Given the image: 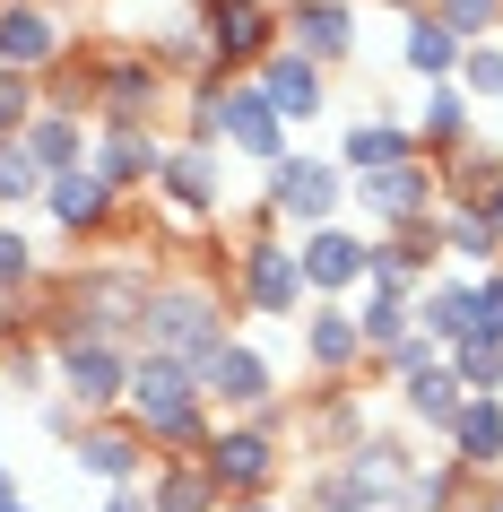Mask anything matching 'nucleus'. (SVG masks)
<instances>
[{"label": "nucleus", "instance_id": "f257e3e1", "mask_svg": "<svg viewBox=\"0 0 503 512\" xmlns=\"http://www.w3.org/2000/svg\"><path fill=\"white\" fill-rule=\"evenodd\" d=\"M122 417L157 443V460H200V443L217 434V408L200 391V374L174 365V356H148V348L131 356V400H122Z\"/></svg>", "mask_w": 503, "mask_h": 512}, {"label": "nucleus", "instance_id": "f03ea898", "mask_svg": "<svg viewBox=\"0 0 503 512\" xmlns=\"http://www.w3.org/2000/svg\"><path fill=\"white\" fill-rule=\"evenodd\" d=\"M226 339H235V296H226L209 270H200V278H165V270H157V296H148L139 348H148V356H174V365L200 374Z\"/></svg>", "mask_w": 503, "mask_h": 512}, {"label": "nucleus", "instance_id": "7ed1b4c3", "mask_svg": "<svg viewBox=\"0 0 503 512\" xmlns=\"http://www.w3.org/2000/svg\"><path fill=\"white\" fill-rule=\"evenodd\" d=\"M226 296L252 313V322H304L313 313V287H304V261H295V235H278L252 200V235L226 252Z\"/></svg>", "mask_w": 503, "mask_h": 512}, {"label": "nucleus", "instance_id": "20e7f679", "mask_svg": "<svg viewBox=\"0 0 503 512\" xmlns=\"http://www.w3.org/2000/svg\"><path fill=\"white\" fill-rule=\"evenodd\" d=\"M287 426L295 408H261V417H217V434L200 443V469L217 478V495L235 504V495H278L287 486Z\"/></svg>", "mask_w": 503, "mask_h": 512}, {"label": "nucleus", "instance_id": "39448f33", "mask_svg": "<svg viewBox=\"0 0 503 512\" xmlns=\"http://www.w3.org/2000/svg\"><path fill=\"white\" fill-rule=\"evenodd\" d=\"M165 70L148 61V44H105V53H87V113H96V131H157L165 113Z\"/></svg>", "mask_w": 503, "mask_h": 512}, {"label": "nucleus", "instance_id": "423d86ee", "mask_svg": "<svg viewBox=\"0 0 503 512\" xmlns=\"http://www.w3.org/2000/svg\"><path fill=\"white\" fill-rule=\"evenodd\" d=\"M261 217L269 226H295V235H313V226H339L347 217V174L339 157H278L261 174Z\"/></svg>", "mask_w": 503, "mask_h": 512}, {"label": "nucleus", "instance_id": "0eeeda50", "mask_svg": "<svg viewBox=\"0 0 503 512\" xmlns=\"http://www.w3.org/2000/svg\"><path fill=\"white\" fill-rule=\"evenodd\" d=\"M131 356L139 348H113V339H53V391L70 408H87V417H122V400H131Z\"/></svg>", "mask_w": 503, "mask_h": 512}, {"label": "nucleus", "instance_id": "6e6552de", "mask_svg": "<svg viewBox=\"0 0 503 512\" xmlns=\"http://www.w3.org/2000/svg\"><path fill=\"white\" fill-rule=\"evenodd\" d=\"M347 209H365L373 235H408V226H425V217L443 209V174H434V157H408V165H382V174H356V183H347Z\"/></svg>", "mask_w": 503, "mask_h": 512}, {"label": "nucleus", "instance_id": "1a4fd4ad", "mask_svg": "<svg viewBox=\"0 0 503 512\" xmlns=\"http://www.w3.org/2000/svg\"><path fill=\"white\" fill-rule=\"evenodd\" d=\"M191 18H200V35H209V53H217L226 79H252V70L287 44L278 0H191Z\"/></svg>", "mask_w": 503, "mask_h": 512}, {"label": "nucleus", "instance_id": "9d476101", "mask_svg": "<svg viewBox=\"0 0 503 512\" xmlns=\"http://www.w3.org/2000/svg\"><path fill=\"white\" fill-rule=\"evenodd\" d=\"M157 209L191 217V226H209V217H226V148H191V139H165L157 157Z\"/></svg>", "mask_w": 503, "mask_h": 512}, {"label": "nucleus", "instance_id": "9b49d317", "mask_svg": "<svg viewBox=\"0 0 503 512\" xmlns=\"http://www.w3.org/2000/svg\"><path fill=\"white\" fill-rule=\"evenodd\" d=\"M200 391H209L217 417H261V408H278V365H269L261 339H226V348L200 365Z\"/></svg>", "mask_w": 503, "mask_h": 512}, {"label": "nucleus", "instance_id": "f8f14e48", "mask_svg": "<svg viewBox=\"0 0 503 512\" xmlns=\"http://www.w3.org/2000/svg\"><path fill=\"white\" fill-rule=\"evenodd\" d=\"M287 27V53H304L313 70H347L365 53V27H356V0H287L278 9Z\"/></svg>", "mask_w": 503, "mask_h": 512}, {"label": "nucleus", "instance_id": "ddd939ff", "mask_svg": "<svg viewBox=\"0 0 503 512\" xmlns=\"http://www.w3.org/2000/svg\"><path fill=\"white\" fill-rule=\"evenodd\" d=\"M61 61H70V27H61L53 0H0V70L53 79Z\"/></svg>", "mask_w": 503, "mask_h": 512}, {"label": "nucleus", "instance_id": "4468645a", "mask_svg": "<svg viewBox=\"0 0 503 512\" xmlns=\"http://www.w3.org/2000/svg\"><path fill=\"white\" fill-rule=\"evenodd\" d=\"M70 460H79V478H96V486L113 495V486H148L157 443H148L131 417H87V434L70 443Z\"/></svg>", "mask_w": 503, "mask_h": 512}, {"label": "nucleus", "instance_id": "2eb2a0df", "mask_svg": "<svg viewBox=\"0 0 503 512\" xmlns=\"http://www.w3.org/2000/svg\"><path fill=\"white\" fill-rule=\"evenodd\" d=\"M44 217H53L61 243H105L122 226V191L96 183V165H79V174H53L44 183Z\"/></svg>", "mask_w": 503, "mask_h": 512}, {"label": "nucleus", "instance_id": "dca6fc26", "mask_svg": "<svg viewBox=\"0 0 503 512\" xmlns=\"http://www.w3.org/2000/svg\"><path fill=\"white\" fill-rule=\"evenodd\" d=\"M434 261H443L434 217H425V226H408V235H365V287H382V296H408V304H417L425 287L443 278Z\"/></svg>", "mask_w": 503, "mask_h": 512}, {"label": "nucleus", "instance_id": "f3484780", "mask_svg": "<svg viewBox=\"0 0 503 512\" xmlns=\"http://www.w3.org/2000/svg\"><path fill=\"white\" fill-rule=\"evenodd\" d=\"M295 261H304V287H313V304H347L356 287H365V235L356 226H313V235H295Z\"/></svg>", "mask_w": 503, "mask_h": 512}, {"label": "nucleus", "instance_id": "a211bd4d", "mask_svg": "<svg viewBox=\"0 0 503 512\" xmlns=\"http://www.w3.org/2000/svg\"><path fill=\"white\" fill-rule=\"evenodd\" d=\"M252 79H261V96L278 105V122H287V131H304V122H321V113H330V70H313V61L287 53V44H278Z\"/></svg>", "mask_w": 503, "mask_h": 512}, {"label": "nucleus", "instance_id": "6ab92c4d", "mask_svg": "<svg viewBox=\"0 0 503 512\" xmlns=\"http://www.w3.org/2000/svg\"><path fill=\"white\" fill-rule=\"evenodd\" d=\"M226 148H235L243 165H261V174L287 157V122H278V105L261 96V79H235V87H226Z\"/></svg>", "mask_w": 503, "mask_h": 512}, {"label": "nucleus", "instance_id": "aec40b11", "mask_svg": "<svg viewBox=\"0 0 503 512\" xmlns=\"http://www.w3.org/2000/svg\"><path fill=\"white\" fill-rule=\"evenodd\" d=\"M295 339H304L313 382H347L356 365H365V330H356V313H347V304H313V313L295 322Z\"/></svg>", "mask_w": 503, "mask_h": 512}, {"label": "nucleus", "instance_id": "412c9836", "mask_svg": "<svg viewBox=\"0 0 503 512\" xmlns=\"http://www.w3.org/2000/svg\"><path fill=\"white\" fill-rule=\"evenodd\" d=\"M408 157H417V139H408V122L382 113V105H365L339 131V174L347 183H356V174H382V165H408Z\"/></svg>", "mask_w": 503, "mask_h": 512}, {"label": "nucleus", "instance_id": "4be33fe9", "mask_svg": "<svg viewBox=\"0 0 503 512\" xmlns=\"http://www.w3.org/2000/svg\"><path fill=\"white\" fill-rule=\"evenodd\" d=\"M460 408H469V382L451 374V356H443V365H425V374H408V382H399V417H408V426H425L434 443H451V426H460Z\"/></svg>", "mask_w": 503, "mask_h": 512}, {"label": "nucleus", "instance_id": "5701e85b", "mask_svg": "<svg viewBox=\"0 0 503 512\" xmlns=\"http://www.w3.org/2000/svg\"><path fill=\"white\" fill-rule=\"evenodd\" d=\"M408 139H417V157H451V148H469V139H477L469 87H460V79L425 87V105H417V122H408Z\"/></svg>", "mask_w": 503, "mask_h": 512}, {"label": "nucleus", "instance_id": "b1692460", "mask_svg": "<svg viewBox=\"0 0 503 512\" xmlns=\"http://www.w3.org/2000/svg\"><path fill=\"white\" fill-rule=\"evenodd\" d=\"M157 157H165V131H96V148H87L96 183H113L122 200L157 183Z\"/></svg>", "mask_w": 503, "mask_h": 512}, {"label": "nucleus", "instance_id": "393cba45", "mask_svg": "<svg viewBox=\"0 0 503 512\" xmlns=\"http://www.w3.org/2000/svg\"><path fill=\"white\" fill-rule=\"evenodd\" d=\"M469 478H486L495 486L503 478V400H486V391H469V408H460V426H451V443H443Z\"/></svg>", "mask_w": 503, "mask_h": 512}, {"label": "nucleus", "instance_id": "a878e982", "mask_svg": "<svg viewBox=\"0 0 503 512\" xmlns=\"http://www.w3.org/2000/svg\"><path fill=\"white\" fill-rule=\"evenodd\" d=\"M87 148H96V122H87V113H70V105H44V113L27 122V157L44 165V174H79Z\"/></svg>", "mask_w": 503, "mask_h": 512}, {"label": "nucleus", "instance_id": "bb28decb", "mask_svg": "<svg viewBox=\"0 0 503 512\" xmlns=\"http://www.w3.org/2000/svg\"><path fill=\"white\" fill-rule=\"evenodd\" d=\"M460 61H469V44H460L434 9H417V18H408V35H399V70H408V79H425V87H443V79H460Z\"/></svg>", "mask_w": 503, "mask_h": 512}, {"label": "nucleus", "instance_id": "cd10ccee", "mask_svg": "<svg viewBox=\"0 0 503 512\" xmlns=\"http://www.w3.org/2000/svg\"><path fill=\"white\" fill-rule=\"evenodd\" d=\"M434 174H443V209H477L486 191H503V148L495 139H469V148L434 157Z\"/></svg>", "mask_w": 503, "mask_h": 512}, {"label": "nucleus", "instance_id": "c85d7f7f", "mask_svg": "<svg viewBox=\"0 0 503 512\" xmlns=\"http://www.w3.org/2000/svg\"><path fill=\"white\" fill-rule=\"evenodd\" d=\"M148 61L165 70V87H174V79L200 87V79L217 70V53H209V35H200V18H191V9H183V18H165V27L148 35Z\"/></svg>", "mask_w": 503, "mask_h": 512}, {"label": "nucleus", "instance_id": "c756f323", "mask_svg": "<svg viewBox=\"0 0 503 512\" xmlns=\"http://www.w3.org/2000/svg\"><path fill=\"white\" fill-rule=\"evenodd\" d=\"M434 243H443V261H460L469 278L503 270V243H495V226L477 209H434Z\"/></svg>", "mask_w": 503, "mask_h": 512}, {"label": "nucleus", "instance_id": "7c9ffc66", "mask_svg": "<svg viewBox=\"0 0 503 512\" xmlns=\"http://www.w3.org/2000/svg\"><path fill=\"white\" fill-rule=\"evenodd\" d=\"M148 512H226V495L200 460H157L148 469Z\"/></svg>", "mask_w": 503, "mask_h": 512}, {"label": "nucleus", "instance_id": "2f4dec72", "mask_svg": "<svg viewBox=\"0 0 503 512\" xmlns=\"http://www.w3.org/2000/svg\"><path fill=\"white\" fill-rule=\"evenodd\" d=\"M365 434H373V417L347 400V382H321V391H313V443H321L330 460H347Z\"/></svg>", "mask_w": 503, "mask_h": 512}, {"label": "nucleus", "instance_id": "473e14b6", "mask_svg": "<svg viewBox=\"0 0 503 512\" xmlns=\"http://www.w3.org/2000/svg\"><path fill=\"white\" fill-rule=\"evenodd\" d=\"M347 313H356V330H365V365H373V356H391L399 339L417 330L408 296H382V287H356V296H347Z\"/></svg>", "mask_w": 503, "mask_h": 512}, {"label": "nucleus", "instance_id": "72a5a7b5", "mask_svg": "<svg viewBox=\"0 0 503 512\" xmlns=\"http://www.w3.org/2000/svg\"><path fill=\"white\" fill-rule=\"evenodd\" d=\"M408 313H417V330L451 356L460 339H469V278H434V287H425V296L408 304Z\"/></svg>", "mask_w": 503, "mask_h": 512}, {"label": "nucleus", "instance_id": "f704fd0d", "mask_svg": "<svg viewBox=\"0 0 503 512\" xmlns=\"http://www.w3.org/2000/svg\"><path fill=\"white\" fill-rule=\"evenodd\" d=\"M44 165L27 157V139H0V217H18V209H44Z\"/></svg>", "mask_w": 503, "mask_h": 512}, {"label": "nucleus", "instance_id": "c9c22d12", "mask_svg": "<svg viewBox=\"0 0 503 512\" xmlns=\"http://www.w3.org/2000/svg\"><path fill=\"white\" fill-rule=\"evenodd\" d=\"M44 287V252L18 217H0V296H35Z\"/></svg>", "mask_w": 503, "mask_h": 512}, {"label": "nucleus", "instance_id": "e433bc0d", "mask_svg": "<svg viewBox=\"0 0 503 512\" xmlns=\"http://www.w3.org/2000/svg\"><path fill=\"white\" fill-rule=\"evenodd\" d=\"M425 9H434L460 44H495L503 35V0H425Z\"/></svg>", "mask_w": 503, "mask_h": 512}, {"label": "nucleus", "instance_id": "4c0bfd02", "mask_svg": "<svg viewBox=\"0 0 503 512\" xmlns=\"http://www.w3.org/2000/svg\"><path fill=\"white\" fill-rule=\"evenodd\" d=\"M35 113H44V79H27V70H0V139H27Z\"/></svg>", "mask_w": 503, "mask_h": 512}, {"label": "nucleus", "instance_id": "58836bf2", "mask_svg": "<svg viewBox=\"0 0 503 512\" xmlns=\"http://www.w3.org/2000/svg\"><path fill=\"white\" fill-rule=\"evenodd\" d=\"M451 374L469 382V391H486V400H503V348L495 339H460L451 348Z\"/></svg>", "mask_w": 503, "mask_h": 512}, {"label": "nucleus", "instance_id": "ea45409f", "mask_svg": "<svg viewBox=\"0 0 503 512\" xmlns=\"http://www.w3.org/2000/svg\"><path fill=\"white\" fill-rule=\"evenodd\" d=\"M460 87H469V105H503V44H469Z\"/></svg>", "mask_w": 503, "mask_h": 512}, {"label": "nucleus", "instance_id": "a19ab883", "mask_svg": "<svg viewBox=\"0 0 503 512\" xmlns=\"http://www.w3.org/2000/svg\"><path fill=\"white\" fill-rule=\"evenodd\" d=\"M469 339H495L503 348V270L469 278Z\"/></svg>", "mask_w": 503, "mask_h": 512}, {"label": "nucleus", "instance_id": "79ce46f5", "mask_svg": "<svg viewBox=\"0 0 503 512\" xmlns=\"http://www.w3.org/2000/svg\"><path fill=\"white\" fill-rule=\"evenodd\" d=\"M373 365H382V374H391V382H408V374H425V365H443V348H434L425 330H408V339H399L391 356H373Z\"/></svg>", "mask_w": 503, "mask_h": 512}, {"label": "nucleus", "instance_id": "37998d69", "mask_svg": "<svg viewBox=\"0 0 503 512\" xmlns=\"http://www.w3.org/2000/svg\"><path fill=\"white\" fill-rule=\"evenodd\" d=\"M35 426L53 434V443H79V434H87V408H70L61 391H44V400H35Z\"/></svg>", "mask_w": 503, "mask_h": 512}, {"label": "nucleus", "instance_id": "c03bdc74", "mask_svg": "<svg viewBox=\"0 0 503 512\" xmlns=\"http://www.w3.org/2000/svg\"><path fill=\"white\" fill-rule=\"evenodd\" d=\"M105 512H148V486H113V495H105Z\"/></svg>", "mask_w": 503, "mask_h": 512}, {"label": "nucleus", "instance_id": "a18cd8bd", "mask_svg": "<svg viewBox=\"0 0 503 512\" xmlns=\"http://www.w3.org/2000/svg\"><path fill=\"white\" fill-rule=\"evenodd\" d=\"M18 504H27V495H18V469L0 460V512H18Z\"/></svg>", "mask_w": 503, "mask_h": 512}, {"label": "nucleus", "instance_id": "49530a36", "mask_svg": "<svg viewBox=\"0 0 503 512\" xmlns=\"http://www.w3.org/2000/svg\"><path fill=\"white\" fill-rule=\"evenodd\" d=\"M477 217H486V226H495V243H503V191H486V200H477Z\"/></svg>", "mask_w": 503, "mask_h": 512}, {"label": "nucleus", "instance_id": "de8ad7c7", "mask_svg": "<svg viewBox=\"0 0 503 512\" xmlns=\"http://www.w3.org/2000/svg\"><path fill=\"white\" fill-rule=\"evenodd\" d=\"M226 512H278V495H235Z\"/></svg>", "mask_w": 503, "mask_h": 512}, {"label": "nucleus", "instance_id": "09e8293b", "mask_svg": "<svg viewBox=\"0 0 503 512\" xmlns=\"http://www.w3.org/2000/svg\"><path fill=\"white\" fill-rule=\"evenodd\" d=\"M18 512H35V504H18Z\"/></svg>", "mask_w": 503, "mask_h": 512}]
</instances>
